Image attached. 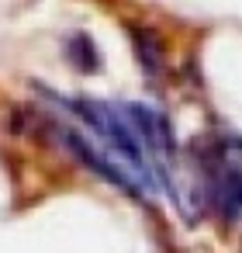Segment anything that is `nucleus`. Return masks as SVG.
Segmentation results:
<instances>
[{"mask_svg":"<svg viewBox=\"0 0 242 253\" xmlns=\"http://www.w3.org/2000/svg\"><path fill=\"white\" fill-rule=\"evenodd\" d=\"M38 94V118L73 160L135 201L176 198V139L159 104L59 90Z\"/></svg>","mask_w":242,"mask_h":253,"instance_id":"obj_1","label":"nucleus"},{"mask_svg":"<svg viewBox=\"0 0 242 253\" xmlns=\"http://www.w3.org/2000/svg\"><path fill=\"white\" fill-rule=\"evenodd\" d=\"M187 201L211 222L242 229V132L218 125L197 139Z\"/></svg>","mask_w":242,"mask_h":253,"instance_id":"obj_2","label":"nucleus"}]
</instances>
